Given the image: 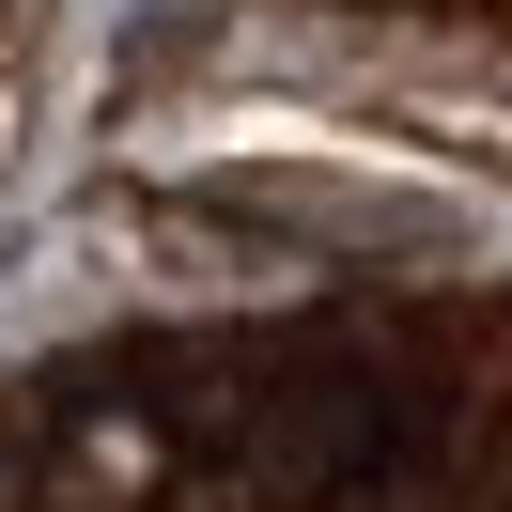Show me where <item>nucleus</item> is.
<instances>
[{
	"label": "nucleus",
	"instance_id": "nucleus-1",
	"mask_svg": "<svg viewBox=\"0 0 512 512\" xmlns=\"http://www.w3.org/2000/svg\"><path fill=\"white\" fill-rule=\"evenodd\" d=\"M0 512H512V280H311L0 357Z\"/></svg>",
	"mask_w": 512,
	"mask_h": 512
},
{
	"label": "nucleus",
	"instance_id": "nucleus-2",
	"mask_svg": "<svg viewBox=\"0 0 512 512\" xmlns=\"http://www.w3.org/2000/svg\"><path fill=\"white\" fill-rule=\"evenodd\" d=\"M326 16H373V32H450V47H512V0H326Z\"/></svg>",
	"mask_w": 512,
	"mask_h": 512
}]
</instances>
